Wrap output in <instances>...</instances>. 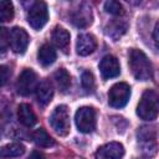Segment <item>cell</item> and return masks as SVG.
<instances>
[{
	"label": "cell",
	"instance_id": "cell-21",
	"mask_svg": "<svg viewBox=\"0 0 159 159\" xmlns=\"http://www.w3.org/2000/svg\"><path fill=\"white\" fill-rule=\"evenodd\" d=\"M14 19V5L10 0L0 1V22H9Z\"/></svg>",
	"mask_w": 159,
	"mask_h": 159
},
{
	"label": "cell",
	"instance_id": "cell-3",
	"mask_svg": "<svg viewBox=\"0 0 159 159\" xmlns=\"http://www.w3.org/2000/svg\"><path fill=\"white\" fill-rule=\"evenodd\" d=\"M50 125L61 137H65L70 132V114L66 106H57L50 116Z\"/></svg>",
	"mask_w": 159,
	"mask_h": 159
},
{
	"label": "cell",
	"instance_id": "cell-1",
	"mask_svg": "<svg viewBox=\"0 0 159 159\" xmlns=\"http://www.w3.org/2000/svg\"><path fill=\"white\" fill-rule=\"evenodd\" d=\"M129 68L138 81H148L153 78V67L145 53L140 50L132 48L129 51Z\"/></svg>",
	"mask_w": 159,
	"mask_h": 159
},
{
	"label": "cell",
	"instance_id": "cell-14",
	"mask_svg": "<svg viewBox=\"0 0 159 159\" xmlns=\"http://www.w3.org/2000/svg\"><path fill=\"white\" fill-rule=\"evenodd\" d=\"M36 96H37V101L41 106H46L51 102L52 97H53V88L52 84L48 81H42L40 84H37L36 87Z\"/></svg>",
	"mask_w": 159,
	"mask_h": 159
},
{
	"label": "cell",
	"instance_id": "cell-12",
	"mask_svg": "<svg viewBox=\"0 0 159 159\" xmlns=\"http://www.w3.org/2000/svg\"><path fill=\"white\" fill-rule=\"evenodd\" d=\"M97 47V40L92 34H82L77 39L76 50L80 56H87L92 53Z\"/></svg>",
	"mask_w": 159,
	"mask_h": 159
},
{
	"label": "cell",
	"instance_id": "cell-10",
	"mask_svg": "<svg viewBox=\"0 0 159 159\" xmlns=\"http://www.w3.org/2000/svg\"><path fill=\"white\" fill-rule=\"evenodd\" d=\"M99 71L104 80H109V78L119 76L120 66H119L118 60L112 55L104 56L99 62Z\"/></svg>",
	"mask_w": 159,
	"mask_h": 159
},
{
	"label": "cell",
	"instance_id": "cell-5",
	"mask_svg": "<svg viewBox=\"0 0 159 159\" xmlns=\"http://www.w3.org/2000/svg\"><path fill=\"white\" fill-rule=\"evenodd\" d=\"M129 97L130 87L124 82H119L111 87L108 92V103L113 108H122L128 103Z\"/></svg>",
	"mask_w": 159,
	"mask_h": 159
},
{
	"label": "cell",
	"instance_id": "cell-4",
	"mask_svg": "<svg viewBox=\"0 0 159 159\" xmlns=\"http://www.w3.org/2000/svg\"><path fill=\"white\" fill-rule=\"evenodd\" d=\"M47 20H48L47 5L43 1L34 2L27 12V21L30 26L35 30H40L46 25Z\"/></svg>",
	"mask_w": 159,
	"mask_h": 159
},
{
	"label": "cell",
	"instance_id": "cell-16",
	"mask_svg": "<svg viewBox=\"0 0 159 159\" xmlns=\"http://www.w3.org/2000/svg\"><path fill=\"white\" fill-rule=\"evenodd\" d=\"M57 55H56V51L52 48V46L45 43L42 45L40 48H39V52H37V58H39V62L43 66V67H47L50 65H52L56 60Z\"/></svg>",
	"mask_w": 159,
	"mask_h": 159
},
{
	"label": "cell",
	"instance_id": "cell-15",
	"mask_svg": "<svg viewBox=\"0 0 159 159\" xmlns=\"http://www.w3.org/2000/svg\"><path fill=\"white\" fill-rule=\"evenodd\" d=\"M70 37H71L70 32L66 29L60 27V26L55 27V30L52 31V36H51L55 46L58 47L60 50H63V51H66L68 45H70Z\"/></svg>",
	"mask_w": 159,
	"mask_h": 159
},
{
	"label": "cell",
	"instance_id": "cell-7",
	"mask_svg": "<svg viewBox=\"0 0 159 159\" xmlns=\"http://www.w3.org/2000/svg\"><path fill=\"white\" fill-rule=\"evenodd\" d=\"M37 87V76L31 68H25L16 82V89L17 93L21 96H29L34 91H36Z\"/></svg>",
	"mask_w": 159,
	"mask_h": 159
},
{
	"label": "cell",
	"instance_id": "cell-2",
	"mask_svg": "<svg viewBox=\"0 0 159 159\" xmlns=\"http://www.w3.org/2000/svg\"><path fill=\"white\" fill-rule=\"evenodd\" d=\"M137 114L144 120H154L158 116V94L153 89H147L137 107Z\"/></svg>",
	"mask_w": 159,
	"mask_h": 159
},
{
	"label": "cell",
	"instance_id": "cell-18",
	"mask_svg": "<svg viewBox=\"0 0 159 159\" xmlns=\"http://www.w3.org/2000/svg\"><path fill=\"white\" fill-rule=\"evenodd\" d=\"M25 153V147L20 143H10L0 148V158H16Z\"/></svg>",
	"mask_w": 159,
	"mask_h": 159
},
{
	"label": "cell",
	"instance_id": "cell-8",
	"mask_svg": "<svg viewBox=\"0 0 159 159\" xmlns=\"http://www.w3.org/2000/svg\"><path fill=\"white\" fill-rule=\"evenodd\" d=\"M30 37L27 32L21 27H14L10 30V47L16 53H24L27 48Z\"/></svg>",
	"mask_w": 159,
	"mask_h": 159
},
{
	"label": "cell",
	"instance_id": "cell-25",
	"mask_svg": "<svg viewBox=\"0 0 159 159\" xmlns=\"http://www.w3.org/2000/svg\"><path fill=\"white\" fill-rule=\"evenodd\" d=\"M10 70L7 66H4V65H0V87L5 86L10 78Z\"/></svg>",
	"mask_w": 159,
	"mask_h": 159
},
{
	"label": "cell",
	"instance_id": "cell-6",
	"mask_svg": "<svg viewBox=\"0 0 159 159\" xmlns=\"http://www.w3.org/2000/svg\"><path fill=\"white\" fill-rule=\"evenodd\" d=\"M76 125L82 133H91L96 128V112L92 107H81L75 116Z\"/></svg>",
	"mask_w": 159,
	"mask_h": 159
},
{
	"label": "cell",
	"instance_id": "cell-9",
	"mask_svg": "<svg viewBox=\"0 0 159 159\" xmlns=\"http://www.w3.org/2000/svg\"><path fill=\"white\" fill-rule=\"evenodd\" d=\"M92 10L91 6L87 4L80 5L76 10L71 12V22L80 29H84L92 24Z\"/></svg>",
	"mask_w": 159,
	"mask_h": 159
},
{
	"label": "cell",
	"instance_id": "cell-26",
	"mask_svg": "<svg viewBox=\"0 0 159 159\" xmlns=\"http://www.w3.org/2000/svg\"><path fill=\"white\" fill-rule=\"evenodd\" d=\"M29 159H45V155H43L41 152H39V150H34V152L30 154Z\"/></svg>",
	"mask_w": 159,
	"mask_h": 159
},
{
	"label": "cell",
	"instance_id": "cell-19",
	"mask_svg": "<svg viewBox=\"0 0 159 159\" xmlns=\"http://www.w3.org/2000/svg\"><path fill=\"white\" fill-rule=\"evenodd\" d=\"M32 139H34V142H35L37 145H40V147H42V148H47V147H51V145L55 144V140H53V139L50 137V134H48L45 129H42V128L36 129V130L32 133Z\"/></svg>",
	"mask_w": 159,
	"mask_h": 159
},
{
	"label": "cell",
	"instance_id": "cell-13",
	"mask_svg": "<svg viewBox=\"0 0 159 159\" xmlns=\"http://www.w3.org/2000/svg\"><path fill=\"white\" fill-rule=\"evenodd\" d=\"M17 117H19L20 123L24 124L25 127H32L37 122L35 112L32 111L30 104H26V103H22V104L19 106V108H17Z\"/></svg>",
	"mask_w": 159,
	"mask_h": 159
},
{
	"label": "cell",
	"instance_id": "cell-22",
	"mask_svg": "<svg viewBox=\"0 0 159 159\" xmlns=\"http://www.w3.org/2000/svg\"><path fill=\"white\" fill-rule=\"evenodd\" d=\"M104 9L107 12L112 14V15H116V16H119V15H123L124 12V9L122 6V4L119 1H114V0H111V1H107L104 4Z\"/></svg>",
	"mask_w": 159,
	"mask_h": 159
},
{
	"label": "cell",
	"instance_id": "cell-23",
	"mask_svg": "<svg viewBox=\"0 0 159 159\" xmlns=\"http://www.w3.org/2000/svg\"><path fill=\"white\" fill-rule=\"evenodd\" d=\"M81 83L83 88L88 92H92L94 88V76L91 71H84L81 76Z\"/></svg>",
	"mask_w": 159,
	"mask_h": 159
},
{
	"label": "cell",
	"instance_id": "cell-11",
	"mask_svg": "<svg viewBox=\"0 0 159 159\" xmlns=\"http://www.w3.org/2000/svg\"><path fill=\"white\" fill-rule=\"evenodd\" d=\"M124 155V148L118 142H111L102 145L97 153L96 159H122Z\"/></svg>",
	"mask_w": 159,
	"mask_h": 159
},
{
	"label": "cell",
	"instance_id": "cell-17",
	"mask_svg": "<svg viewBox=\"0 0 159 159\" xmlns=\"http://www.w3.org/2000/svg\"><path fill=\"white\" fill-rule=\"evenodd\" d=\"M125 30H127V24L125 22H123L120 20H113L106 26L104 32H106L107 36L117 40L125 32Z\"/></svg>",
	"mask_w": 159,
	"mask_h": 159
},
{
	"label": "cell",
	"instance_id": "cell-24",
	"mask_svg": "<svg viewBox=\"0 0 159 159\" xmlns=\"http://www.w3.org/2000/svg\"><path fill=\"white\" fill-rule=\"evenodd\" d=\"M10 47V30L6 27H0V53L6 52Z\"/></svg>",
	"mask_w": 159,
	"mask_h": 159
},
{
	"label": "cell",
	"instance_id": "cell-20",
	"mask_svg": "<svg viewBox=\"0 0 159 159\" xmlns=\"http://www.w3.org/2000/svg\"><path fill=\"white\" fill-rule=\"evenodd\" d=\"M53 77H55V81H56V83H57L60 91L66 92V91L70 88V86H71V76H70V73H68L65 68L57 70V71L55 72Z\"/></svg>",
	"mask_w": 159,
	"mask_h": 159
}]
</instances>
